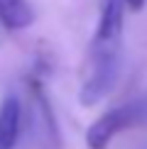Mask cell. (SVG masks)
<instances>
[{"label":"cell","instance_id":"6da1fadb","mask_svg":"<svg viewBox=\"0 0 147 149\" xmlns=\"http://www.w3.org/2000/svg\"><path fill=\"white\" fill-rule=\"evenodd\" d=\"M118 73H120V44L91 42L88 66H86V78L81 93H78V100L83 105H96L98 100H103L113 91Z\"/></svg>","mask_w":147,"mask_h":149},{"label":"cell","instance_id":"7a4b0ae2","mask_svg":"<svg viewBox=\"0 0 147 149\" xmlns=\"http://www.w3.org/2000/svg\"><path fill=\"white\" fill-rule=\"evenodd\" d=\"M135 125H147V98L125 103L101 115L86 132V144H88V149H106L118 132Z\"/></svg>","mask_w":147,"mask_h":149},{"label":"cell","instance_id":"3957f363","mask_svg":"<svg viewBox=\"0 0 147 149\" xmlns=\"http://www.w3.org/2000/svg\"><path fill=\"white\" fill-rule=\"evenodd\" d=\"M22 130V105L17 95H5L0 103V149H15Z\"/></svg>","mask_w":147,"mask_h":149},{"label":"cell","instance_id":"277c9868","mask_svg":"<svg viewBox=\"0 0 147 149\" xmlns=\"http://www.w3.org/2000/svg\"><path fill=\"white\" fill-rule=\"evenodd\" d=\"M34 22V8L29 0H0V24L8 32L27 29Z\"/></svg>","mask_w":147,"mask_h":149},{"label":"cell","instance_id":"5b68a950","mask_svg":"<svg viewBox=\"0 0 147 149\" xmlns=\"http://www.w3.org/2000/svg\"><path fill=\"white\" fill-rule=\"evenodd\" d=\"M147 0H123V5H127L130 10H142Z\"/></svg>","mask_w":147,"mask_h":149}]
</instances>
